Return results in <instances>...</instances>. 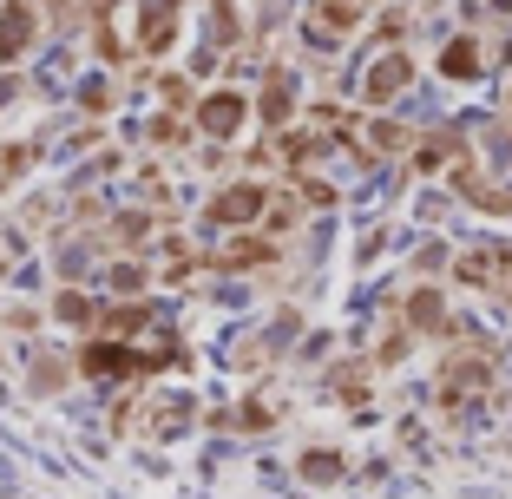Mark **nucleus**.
<instances>
[{
  "label": "nucleus",
  "instance_id": "obj_7",
  "mask_svg": "<svg viewBox=\"0 0 512 499\" xmlns=\"http://www.w3.org/2000/svg\"><path fill=\"white\" fill-rule=\"evenodd\" d=\"M407 316L421 322V329H434V322H440V296H434V289H421V296L407 303Z\"/></svg>",
  "mask_w": 512,
  "mask_h": 499
},
{
  "label": "nucleus",
  "instance_id": "obj_1",
  "mask_svg": "<svg viewBox=\"0 0 512 499\" xmlns=\"http://www.w3.org/2000/svg\"><path fill=\"white\" fill-rule=\"evenodd\" d=\"M460 276L480 289H512V257H499V250H467L460 257Z\"/></svg>",
  "mask_w": 512,
  "mask_h": 499
},
{
  "label": "nucleus",
  "instance_id": "obj_4",
  "mask_svg": "<svg viewBox=\"0 0 512 499\" xmlns=\"http://www.w3.org/2000/svg\"><path fill=\"white\" fill-rule=\"evenodd\" d=\"M401 86H407V60H401V53H388V60L368 73V99H394Z\"/></svg>",
  "mask_w": 512,
  "mask_h": 499
},
{
  "label": "nucleus",
  "instance_id": "obj_8",
  "mask_svg": "<svg viewBox=\"0 0 512 499\" xmlns=\"http://www.w3.org/2000/svg\"><path fill=\"white\" fill-rule=\"evenodd\" d=\"M263 106H270V112H263L270 125H283V119H289V79H270V99H263Z\"/></svg>",
  "mask_w": 512,
  "mask_h": 499
},
{
  "label": "nucleus",
  "instance_id": "obj_5",
  "mask_svg": "<svg viewBox=\"0 0 512 499\" xmlns=\"http://www.w3.org/2000/svg\"><path fill=\"white\" fill-rule=\"evenodd\" d=\"M440 73H447V79H473V73H480V46H473V40H447Z\"/></svg>",
  "mask_w": 512,
  "mask_h": 499
},
{
  "label": "nucleus",
  "instance_id": "obj_6",
  "mask_svg": "<svg viewBox=\"0 0 512 499\" xmlns=\"http://www.w3.org/2000/svg\"><path fill=\"white\" fill-rule=\"evenodd\" d=\"M486 381V362H447V381H440V394L447 401H460V394H473Z\"/></svg>",
  "mask_w": 512,
  "mask_h": 499
},
{
  "label": "nucleus",
  "instance_id": "obj_3",
  "mask_svg": "<svg viewBox=\"0 0 512 499\" xmlns=\"http://www.w3.org/2000/svg\"><path fill=\"white\" fill-rule=\"evenodd\" d=\"M237 119H243V99L237 92H217V99H204V132H237Z\"/></svg>",
  "mask_w": 512,
  "mask_h": 499
},
{
  "label": "nucleus",
  "instance_id": "obj_2",
  "mask_svg": "<svg viewBox=\"0 0 512 499\" xmlns=\"http://www.w3.org/2000/svg\"><path fill=\"white\" fill-rule=\"evenodd\" d=\"M250 211H263V191L256 184H237V191L217 197V224H250Z\"/></svg>",
  "mask_w": 512,
  "mask_h": 499
}]
</instances>
